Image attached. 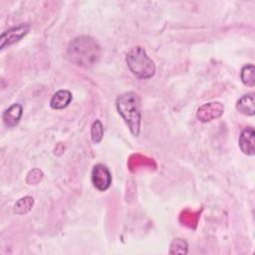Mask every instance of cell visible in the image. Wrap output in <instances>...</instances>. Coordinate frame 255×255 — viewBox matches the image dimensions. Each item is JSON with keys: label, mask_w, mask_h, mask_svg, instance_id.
Wrapping results in <instances>:
<instances>
[{"label": "cell", "mask_w": 255, "mask_h": 255, "mask_svg": "<svg viewBox=\"0 0 255 255\" xmlns=\"http://www.w3.org/2000/svg\"><path fill=\"white\" fill-rule=\"evenodd\" d=\"M68 57L78 66L92 67L98 63L101 57V47L94 38L80 36L70 43Z\"/></svg>", "instance_id": "6da1fadb"}, {"label": "cell", "mask_w": 255, "mask_h": 255, "mask_svg": "<svg viewBox=\"0 0 255 255\" xmlns=\"http://www.w3.org/2000/svg\"><path fill=\"white\" fill-rule=\"evenodd\" d=\"M117 109L119 114L128 124L130 132L138 135L140 129V102L138 96L133 92H128L117 99Z\"/></svg>", "instance_id": "7a4b0ae2"}, {"label": "cell", "mask_w": 255, "mask_h": 255, "mask_svg": "<svg viewBox=\"0 0 255 255\" xmlns=\"http://www.w3.org/2000/svg\"><path fill=\"white\" fill-rule=\"evenodd\" d=\"M126 61L130 72L139 79H149L155 73L153 61L146 55L140 46L132 47L127 54Z\"/></svg>", "instance_id": "3957f363"}, {"label": "cell", "mask_w": 255, "mask_h": 255, "mask_svg": "<svg viewBox=\"0 0 255 255\" xmlns=\"http://www.w3.org/2000/svg\"><path fill=\"white\" fill-rule=\"evenodd\" d=\"M224 113V106L219 102H209L198 108L196 117L202 123L211 122L220 118Z\"/></svg>", "instance_id": "277c9868"}, {"label": "cell", "mask_w": 255, "mask_h": 255, "mask_svg": "<svg viewBox=\"0 0 255 255\" xmlns=\"http://www.w3.org/2000/svg\"><path fill=\"white\" fill-rule=\"evenodd\" d=\"M30 26L28 24H20L12 27L1 34L0 37V49L3 50L5 47L10 46L20 41L29 32Z\"/></svg>", "instance_id": "5b68a950"}, {"label": "cell", "mask_w": 255, "mask_h": 255, "mask_svg": "<svg viewBox=\"0 0 255 255\" xmlns=\"http://www.w3.org/2000/svg\"><path fill=\"white\" fill-rule=\"evenodd\" d=\"M92 182L98 190H107L112 183V174L109 168L101 163L95 165L92 170Z\"/></svg>", "instance_id": "8992f818"}, {"label": "cell", "mask_w": 255, "mask_h": 255, "mask_svg": "<svg viewBox=\"0 0 255 255\" xmlns=\"http://www.w3.org/2000/svg\"><path fill=\"white\" fill-rule=\"evenodd\" d=\"M254 137L255 131L252 127H246L241 131L239 136V146L245 154L253 155L255 153Z\"/></svg>", "instance_id": "52a82bcc"}, {"label": "cell", "mask_w": 255, "mask_h": 255, "mask_svg": "<svg viewBox=\"0 0 255 255\" xmlns=\"http://www.w3.org/2000/svg\"><path fill=\"white\" fill-rule=\"evenodd\" d=\"M23 109L20 104H13L3 113V121L4 124L8 128H13L18 125L21 117H22Z\"/></svg>", "instance_id": "ba28073f"}, {"label": "cell", "mask_w": 255, "mask_h": 255, "mask_svg": "<svg viewBox=\"0 0 255 255\" xmlns=\"http://www.w3.org/2000/svg\"><path fill=\"white\" fill-rule=\"evenodd\" d=\"M72 101V94L68 90H60L56 92L51 101L50 106L55 110H62L66 108Z\"/></svg>", "instance_id": "9c48e42d"}, {"label": "cell", "mask_w": 255, "mask_h": 255, "mask_svg": "<svg viewBox=\"0 0 255 255\" xmlns=\"http://www.w3.org/2000/svg\"><path fill=\"white\" fill-rule=\"evenodd\" d=\"M236 109L243 115L253 116L255 113V99L253 94L242 96L236 104Z\"/></svg>", "instance_id": "30bf717a"}, {"label": "cell", "mask_w": 255, "mask_h": 255, "mask_svg": "<svg viewBox=\"0 0 255 255\" xmlns=\"http://www.w3.org/2000/svg\"><path fill=\"white\" fill-rule=\"evenodd\" d=\"M241 81L245 86L254 87L255 85V68L252 64L246 65L241 70Z\"/></svg>", "instance_id": "8fae6325"}, {"label": "cell", "mask_w": 255, "mask_h": 255, "mask_svg": "<svg viewBox=\"0 0 255 255\" xmlns=\"http://www.w3.org/2000/svg\"><path fill=\"white\" fill-rule=\"evenodd\" d=\"M34 199L31 196H25L19 199L14 205V212L17 214H25L27 213L33 206Z\"/></svg>", "instance_id": "7c38bea8"}, {"label": "cell", "mask_w": 255, "mask_h": 255, "mask_svg": "<svg viewBox=\"0 0 255 255\" xmlns=\"http://www.w3.org/2000/svg\"><path fill=\"white\" fill-rule=\"evenodd\" d=\"M103 134H104L103 125L99 120H96L93 123L92 128H91V136H92L93 142L94 143H99L103 138Z\"/></svg>", "instance_id": "4fadbf2b"}, {"label": "cell", "mask_w": 255, "mask_h": 255, "mask_svg": "<svg viewBox=\"0 0 255 255\" xmlns=\"http://www.w3.org/2000/svg\"><path fill=\"white\" fill-rule=\"evenodd\" d=\"M170 254H186L187 253V243L181 239V238H176L172 241L170 244V249H169Z\"/></svg>", "instance_id": "5bb4252c"}]
</instances>
